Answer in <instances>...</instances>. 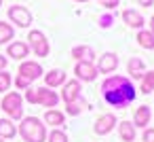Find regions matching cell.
Listing matches in <instances>:
<instances>
[{
  "label": "cell",
  "instance_id": "cell-14",
  "mask_svg": "<svg viewBox=\"0 0 154 142\" xmlns=\"http://www.w3.org/2000/svg\"><path fill=\"white\" fill-rule=\"evenodd\" d=\"M122 19H125V24L131 26V28H139V30H141V26H143V17H141L137 11H133V9H127V11L122 13Z\"/></svg>",
  "mask_w": 154,
  "mask_h": 142
},
{
  "label": "cell",
  "instance_id": "cell-25",
  "mask_svg": "<svg viewBox=\"0 0 154 142\" xmlns=\"http://www.w3.org/2000/svg\"><path fill=\"white\" fill-rule=\"evenodd\" d=\"M11 83H13V76H11V74H9L7 70H0V93L9 91Z\"/></svg>",
  "mask_w": 154,
  "mask_h": 142
},
{
  "label": "cell",
  "instance_id": "cell-26",
  "mask_svg": "<svg viewBox=\"0 0 154 142\" xmlns=\"http://www.w3.org/2000/svg\"><path fill=\"white\" fill-rule=\"evenodd\" d=\"M49 142H68V136H66V131H61V129H53V131L49 134Z\"/></svg>",
  "mask_w": 154,
  "mask_h": 142
},
{
  "label": "cell",
  "instance_id": "cell-12",
  "mask_svg": "<svg viewBox=\"0 0 154 142\" xmlns=\"http://www.w3.org/2000/svg\"><path fill=\"white\" fill-rule=\"evenodd\" d=\"M28 53H30V47H28V43H21V40H15L7 47V55L13 60H23V57H28Z\"/></svg>",
  "mask_w": 154,
  "mask_h": 142
},
{
  "label": "cell",
  "instance_id": "cell-35",
  "mask_svg": "<svg viewBox=\"0 0 154 142\" xmlns=\"http://www.w3.org/2000/svg\"><path fill=\"white\" fill-rule=\"evenodd\" d=\"M0 7H2V0H0Z\"/></svg>",
  "mask_w": 154,
  "mask_h": 142
},
{
  "label": "cell",
  "instance_id": "cell-8",
  "mask_svg": "<svg viewBox=\"0 0 154 142\" xmlns=\"http://www.w3.org/2000/svg\"><path fill=\"white\" fill-rule=\"evenodd\" d=\"M19 74L26 76V79H30V81H36L38 76H42V66L38 62H21Z\"/></svg>",
  "mask_w": 154,
  "mask_h": 142
},
{
  "label": "cell",
  "instance_id": "cell-11",
  "mask_svg": "<svg viewBox=\"0 0 154 142\" xmlns=\"http://www.w3.org/2000/svg\"><path fill=\"white\" fill-rule=\"evenodd\" d=\"M61 98H63V102H66V104H70V102L78 100V98H80V83H78V81H68V83H63Z\"/></svg>",
  "mask_w": 154,
  "mask_h": 142
},
{
  "label": "cell",
  "instance_id": "cell-9",
  "mask_svg": "<svg viewBox=\"0 0 154 142\" xmlns=\"http://www.w3.org/2000/svg\"><path fill=\"white\" fill-rule=\"evenodd\" d=\"M114 125H116V117H114L112 112H108V115H101V117L95 121V134H99V136H103V134H110V131L114 129Z\"/></svg>",
  "mask_w": 154,
  "mask_h": 142
},
{
  "label": "cell",
  "instance_id": "cell-30",
  "mask_svg": "<svg viewBox=\"0 0 154 142\" xmlns=\"http://www.w3.org/2000/svg\"><path fill=\"white\" fill-rule=\"evenodd\" d=\"M143 142H154V129H146L143 131Z\"/></svg>",
  "mask_w": 154,
  "mask_h": 142
},
{
  "label": "cell",
  "instance_id": "cell-1",
  "mask_svg": "<svg viewBox=\"0 0 154 142\" xmlns=\"http://www.w3.org/2000/svg\"><path fill=\"white\" fill-rule=\"evenodd\" d=\"M137 91L131 83V79L127 76H110L101 83V98L106 104L114 106V108H125L135 100Z\"/></svg>",
  "mask_w": 154,
  "mask_h": 142
},
{
  "label": "cell",
  "instance_id": "cell-15",
  "mask_svg": "<svg viewBox=\"0 0 154 142\" xmlns=\"http://www.w3.org/2000/svg\"><path fill=\"white\" fill-rule=\"evenodd\" d=\"M150 117H152V112H150V106H139L137 110H135V115H133V125H139V127H146L148 123H150Z\"/></svg>",
  "mask_w": 154,
  "mask_h": 142
},
{
  "label": "cell",
  "instance_id": "cell-4",
  "mask_svg": "<svg viewBox=\"0 0 154 142\" xmlns=\"http://www.w3.org/2000/svg\"><path fill=\"white\" fill-rule=\"evenodd\" d=\"M0 108H2L11 121H19L23 119V98L17 93V91H11L2 98V102H0Z\"/></svg>",
  "mask_w": 154,
  "mask_h": 142
},
{
  "label": "cell",
  "instance_id": "cell-27",
  "mask_svg": "<svg viewBox=\"0 0 154 142\" xmlns=\"http://www.w3.org/2000/svg\"><path fill=\"white\" fill-rule=\"evenodd\" d=\"M15 87L17 89H28V87H32V81L26 79V76H21V74H17L15 76Z\"/></svg>",
  "mask_w": 154,
  "mask_h": 142
},
{
  "label": "cell",
  "instance_id": "cell-28",
  "mask_svg": "<svg viewBox=\"0 0 154 142\" xmlns=\"http://www.w3.org/2000/svg\"><path fill=\"white\" fill-rule=\"evenodd\" d=\"M112 21H114L112 15H101V17H99V26H101V28H110Z\"/></svg>",
  "mask_w": 154,
  "mask_h": 142
},
{
  "label": "cell",
  "instance_id": "cell-36",
  "mask_svg": "<svg viewBox=\"0 0 154 142\" xmlns=\"http://www.w3.org/2000/svg\"><path fill=\"white\" fill-rule=\"evenodd\" d=\"M0 142H5V140H2V138H0Z\"/></svg>",
  "mask_w": 154,
  "mask_h": 142
},
{
  "label": "cell",
  "instance_id": "cell-19",
  "mask_svg": "<svg viewBox=\"0 0 154 142\" xmlns=\"http://www.w3.org/2000/svg\"><path fill=\"white\" fill-rule=\"evenodd\" d=\"M85 108H91V106H89V102H87L85 98H78V100L70 102L66 110H68V115H72V117H78V115H80Z\"/></svg>",
  "mask_w": 154,
  "mask_h": 142
},
{
  "label": "cell",
  "instance_id": "cell-29",
  "mask_svg": "<svg viewBox=\"0 0 154 142\" xmlns=\"http://www.w3.org/2000/svg\"><path fill=\"white\" fill-rule=\"evenodd\" d=\"M99 5L106 9H116L118 7V0H99Z\"/></svg>",
  "mask_w": 154,
  "mask_h": 142
},
{
  "label": "cell",
  "instance_id": "cell-23",
  "mask_svg": "<svg viewBox=\"0 0 154 142\" xmlns=\"http://www.w3.org/2000/svg\"><path fill=\"white\" fill-rule=\"evenodd\" d=\"M137 43H139L143 49H154V34H152V32H143V30H139V34H137Z\"/></svg>",
  "mask_w": 154,
  "mask_h": 142
},
{
  "label": "cell",
  "instance_id": "cell-2",
  "mask_svg": "<svg viewBox=\"0 0 154 142\" xmlns=\"http://www.w3.org/2000/svg\"><path fill=\"white\" fill-rule=\"evenodd\" d=\"M19 134L26 142H45L47 140V127L38 117H23L19 125Z\"/></svg>",
  "mask_w": 154,
  "mask_h": 142
},
{
  "label": "cell",
  "instance_id": "cell-24",
  "mask_svg": "<svg viewBox=\"0 0 154 142\" xmlns=\"http://www.w3.org/2000/svg\"><path fill=\"white\" fill-rule=\"evenodd\" d=\"M143 83H141V93H152L154 91V70L143 72Z\"/></svg>",
  "mask_w": 154,
  "mask_h": 142
},
{
  "label": "cell",
  "instance_id": "cell-31",
  "mask_svg": "<svg viewBox=\"0 0 154 142\" xmlns=\"http://www.w3.org/2000/svg\"><path fill=\"white\" fill-rule=\"evenodd\" d=\"M7 64H9V60H7L5 55H0V70H5V68H7Z\"/></svg>",
  "mask_w": 154,
  "mask_h": 142
},
{
  "label": "cell",
  "instance_id": "cell-20",
  "mask_svg": "<svg viewBox=\"0 0 154 142\" xmlns=\"http://www.w3.org/2000/svg\"><path fill=\"white\" fill-rule=\"evenodd\" d=\"M45 123H49V125H53V127L63 125V112H59V110H55V108H49V110L45 112Z\"/></svg>",
  "mask_w": 154,
  "mask_h": 142
},
{
  "label": "cell",
  "instance_id": "cell-33",
  "mask_svg": "<svg viewBox=\"0 0 154 142\" xmlns=\"http://www.w3.org/2000/svg\"><path fill=\"white\" fill-rule=\"evenodd\" d=\"M150 28H152V30H150V32H152V34H154V17H152V19H150Z\"/></svg>",
  "mask_w": 154,
  "mask_h": 142
},
{
  "label": "cell",
  "instance_id": "cell-6",
  "mask_svg": "<svg viewBox=\"0 0 154 142\" xmlns=\"http://www.w3.org/2000/svg\"><path fill=\"white\" fill-rule=\"evenodd\" d=\"M9 19H11L17 28H30V24H32V13H30L26 7H21V5H13V7L9 9Z\"/></svg>",
  "mask_w": 154,
  "mask_h": 142
},
{
  "label": "cell",
  "instance_id": "cell-32",
  "mask_svg": "<svg viewBox=\"0 0 154 142\" xmlns=\"http://www.w3.org/2000/svg\"><path fill=\"white\" fill-rule=\"evenodd\" d=\"M137 2H139V7H152L154 0H137Z\"/></svg>",
  "mask_w": 154,
  "mask_h": 142
},
{
  "label": "cell",
  "instance_id": "cell-22",
  "mask_svg": "<svg viewBox=\"0 0 154 142\" xmlns=\"http://www.w3.org/2000/svg\"><path fill=\"white\" fill-rule=\"evenodd\" d=\"M13 36H15L13 26H11V24H5V21H0V45H5V43L13 40Z\"/></svg>",
  "mask_w": 154,
  "mask_h": 142
},
{
  "label": "cell",
  "instance_id": "cell-5",
  "mask_svg": "<svg viewBox=\"0 0 154 142\" xmlns=\"http://www.w3.org/2000/svg\"><path fill=\"white\" fill-rule=\"evenodd\" d=\"M28 47L38 55V57H47L49 51H51V45L47 40V36L40 32V30H32L28 34Z\"/></svg>",
  "mask_w": 154,
  "mask_h": 142
},
{
  "label": "cell",
  "instance_id": "cell-3",
  "mask_svg": "<svg viewBox=\"0 0 154 142\" xmlns=\"http://www.w3.org/2000/svg\"><path fill=\"white\" fill-rule=\"evenodd\" d=\"M26 100L30 104H42L47 108H55L57 102H59V95L55 91H51V87H38V89L28 87L26 89Z\"/></svg>",
  "mask_w": 154,
  "mask_h": 142
},
{
  "label": "cell",
  "instance_id": "cell-18",
  "mask_svg": "<svg viewBox=\"0 0 154 142\" xmlns=\"http://www.w3.org/2000/svg\"><path fill=\"white\" fill-rule=\"evenodd\" d=\"M72 57L78 60V62H91L93 60V49L91 47H74L72 49Z\"/></svg>",
  "mask_w": 154,
  "mask_h": 142
},
{
  "label": "cell",
  "instance_id": "cell-16",
  "mask_svg": "<svg viewBox=\"0 0 154 142\" xmlns=\"http://www.w3.org/2000/svg\"><path fill=\"white\" fill-rule=\"evenodd\" d=\"M15 134H17V127L11 119H0V138L9 140V138H15Z\"/></svg>",
  "mask_w": 154,
  "mask_h": 142
},
{
  "label": "cell",
  "instance_id": "cell-17",
  "mask_svg": "<svg viewBox=\"0 0 154 142\" xmlns=\"http://www.w3.org/2000/svg\"><path fill=\"white\" fill-rule=\"evenodd\" d=\"M118 131H120V140H125V142H133L135 140V125L133 123L122 121L118 125Z\"/></svg>",
  "mask_w": 154,
  "mask_h": 142
},
{
  "label": "cell",
  "instance_id": "cell-7",
  "mask_svg": "<svg viewBox=\"0 0 154 142\" xmlns=\"http://www.w3.org/2000/svg\"><path fill=\"white\" fill-rule=\"evenodd\" d=\"M74 74L80 79V81H95L97 79V68L91 64V62H78L76 68H74Z\"/></svg>",
  "mask_w": 154,
  "mask_h": 142
},
{
  "label": "cell",
  "instance_id": "cell-34",
  "mask_svg": "<svg viewBox=\"0 0 154 142\" xmlns=\"http://www.w3.org/2000/svg\"><path fill=\"white\" fill-rule=\"evenodd\" d=\"M76 2H89V0H76Z\"/></svg>",
  "mask_w": 154,
  "mask_h": 142
},
{
  "label": "cell",
  "instance_id": "cell-21",
  "mask_svg": "<svg viewBox=\"0 0 154 142\" xmlns=\"http://www.w3.org/2000/svg\"><path fill=\"white\" fill-rule=\"evenodd\" d=\"M143 62L139 60V57H131L129 60V74L133 76V79H139V76H143Z\"/></svg>",
  "mask_w": 154,
  "mask_h": 142
},
{
  "label": "cell",
  "instance_id": "cell-10",
  "mask_svg": "<svg viewBox=\"0 0 154 142\" xmlns=\"http://www.w3.org/2000/svg\"><path fill=\"white\" fill-rule=\"evenodd\" d=\"M116 66H118V55H116V53H103V55L99 57L97 72L108 74V72H114V70H116Z\"/></svg>",
  "mask_w": 154,
  "mask_h": 142
},
{
  "label": "cell",
  "instance_id": "cell-13",
  "mask_svg": "<svg viewBox=\"0 0 154 142\" xmlns=\"http://www.w3.org/2000/svg\"><path fill=\"white\" fill-rule=\"evenodd\" d=\"M45 83H47V87H59L66 83V72L63 70H49L45 74Z\"/></svg>",
  "mask_w": 154,
  "mask_h": 142
}]
</instances>
